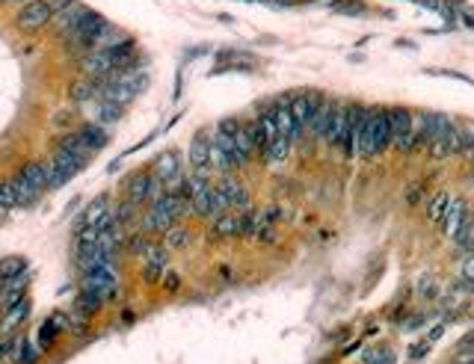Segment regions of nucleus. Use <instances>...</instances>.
Returning <instances> with one entry per match:
<instances>
[{"label":"nucleus","instance_id":"1","mask_svg":"<svg viewBox=\"0 0 474 364\" xmlns=\"http://www.w3.org/2000/svg\"><path fill=\"white\" fill-rule=\"evenodd\" d=\"M136 65V47L134 42H125V45H116V47H107V51H92L81 60V68L98 81V77H110L118 72H127V68Z\"/></svg>","mask_w":474,"mask_h":364},{"label":"nucleus","instance_id":"2","mask_svg":"<svg viewBox=\"0 0 474 364\" xmlns=\"http://www.w3.org/2000/svg\"><path fill=\"white\" fill-rule=\"evenodd\" d=\"M391 149V113L389 107H371V116H368V125L362 131V140H359V154L362 160H377L385 151Z\"/></svg>","mask_w":474,"mask_h":364},{"label":"nucleus","instance_id":"3","mask_svg":"<svg viewBox=\"0 0 474 364\" xmlns=\"http://www.w3.org/2000/svg\"><path fill=\"white\" fill-rule=\"evenodd\" d=\"M68 3H72V0H33V3H24L15 15L18 30L21 33H39L42 27L51 24Z\"/></svg>","mask_w":474,"mask_h":364},{"label":"nucleus","instance_id":"4","mask_svg":"<svg viewBox=\"0 0 474 364\" xmlns=\"http://www.w3.org/2000/svg\"><path fill=\"white\" fill-rule=\"evenodd\" d=\"M368 116H371V107L362 104V101H350L347 104V127H344V136L338 142V151L344 160H353L359 154V140H362V131L368 125Z\"/></svg>","mask_w":474,"mask_h":364},{"label":"nucleus","instance_id":"5","mask_svg":"<svg viewBox=\"0 0 474 364\" xmlns=\"http://www.w3.org/2000/svg\"><path fill=\"white\" fill-rule=\"evenodd\" d=\"M391 113V149L398 154H415V113L403 104L389 107Z\"/></svg>","mask_w":474,"mask_h":364},{"label":"nucleus","instance_id":"6","mask_svg":"<svg viewBox=\"0 0 474 364\" xmlns=\"http://www.w3.org/2000/svg\"><path fill=\"white\" fill-rule=\"evenodd\" d=\"M453 119L444 113H436V110H418L415 113V154L418 151H427L430 142L448 127Z\"/></svg>","mask_w":474,"mask_h":364},{"label":"nucleus","instance_id":"7","mask_svg":"<svg viewBox=\"0 0 474 364\" xmlns=\"http://www.w3.org/2000/svg\"><path fill=\"white\" fill-rule=\"evenodd\" d=\"M81 284L83 290L95 293L101 302H110L118 297V275L116 267H95V270H86L81 275Z\"/></svg>","mask_w":474,"mask_h":364},{"label":"nucleus","instance_id":"8","mask_svg":"<svg viewBox=\"0 0 474 364\" xmlns=\"http://www.w3.org/2000/svg\"><path fill=\"white\" fill-rule=\"evenodd\" d=\"M125 190H127V202L136 204V208H140V204H152L157 195L166 193L163 184L154 178V172H136V175H131L127 184H125Z\"/></svg>","mask_w":474,"mask_h":364},{"label":"nucleus","instance_id":"9","mask_svg":"<svg viewBox=\"0 0 474 364\" xmlns=\"http://www.w3.org/2000/svg\"><path fill=\"white\" fill-rule=\"evenodd\" d=\"M320 101H323V92H318V89H300V92L288 95L296 131H300L302 136H305V131H309V122H311V116H314V110H318Z\"/></svg>","mask_w":474,"mask_h":364},{"label":"nucleus","instance_id":"10","mask_svg":"<svg viewBox=\"0 0 474 364\" xmlns=\"http://www.w3.org/2000/svg\"><path fill=\"white\" fill-rule=\"evenodd\" d=\"M474 297V288L468 281H462V279H457L451 284L448 290H442V297H439V308H442V314H444V323L448 320H457V314H462L466 311V305H468V299Z\"/></svg>","mask_w":474,"mask_h":364},{"label":"nucleus","instance_id":"11","mask_svg":"<svg viewBox=\"0 0 474 364\" xmlns=\"http://www.w3.org/2000/svg\"><path fill=\"white\" fill-rule=\"evenodd\" d=\"M152 172H154V178L163 184L166 193H178V190H181V184H184V178H187V175L181 172V157H178L175 151H163L154 160Z\"/></svg>","mask_w":474,"mask_h":364},{"label":"nucleus","instance_id":"12","mask_svg":"<svg viewBox=\"0 0 474 364\" xmlns=\"http://www.w3.org/2000/svg\"><path fill=\"white\" fill-rule=\"evenodd\" d=\"M223 131L231 133V140L237 145V154H240V163L249 166L252 157H255V142H252V131H249V122H240V119H223L220 122Z\"/></svg>","mask_w":474,"mask_h":364},{"label":"nucleus","instance_id":"13","mask_svg":"<svg viewBox=\"0 0 474 364\" xmlns=\"http://www.w3.org/2000/svg\"><path fill=\"white\" fill-rule=\"evenodd\" d=\"M270 110H273V119H276V127H279V136H285L291 145L296 142H302L305 136L296 131V122H293V113H291V104H288V95H282V98H276V101L270 104Z\"/></svg>","mask_w":474,"mask_h":364},{"label":"nucleus","instance_id":"14","mask_svg":"<svg viewBox=\"0 0 474 364\" xmlns=\"http://www.w3.org/2000/svg\"><path fill=\"white\" fill-rule=\"evenodd\" d=\"M214 186H216V193L225 199L229 211H234V213H246V211H249V193H246V186L237 181V178H231V175H223V178L216 181Z\"/></svg>","mask_w":474,"mask_h":364},{"label":"nucleus","instance_id":"15","mask_svg":"<svg viewBox=\"0 0 474 364\" xmlns=\"http://www.w3.org/2000/svg\"><path fill=\"white\" fill-rule=\"evenodd\" d=\"M122 116H125V107L116 101H107V98H95V101L89 104V122L92 125L107 127V125H116Z\"/></svg>","mask_w":474,"mask_h":364},{"label":"nucleus","instance_id":"16","mask_svg":"<svg viewBox=\"0 0 474 364\" xmlns=\"http://www.w3.org/2000/svg\"><path fill=\"white\" fill-rule=\"evenodd\" d=\"M190 166H193V172H199V175H207L211 172V133H196L193 136V142H190Z\"/></svg>","mask_w":474,"mask_h":364},{"label":"nucleus","instance_id":"17","mask_svg":"<svg viewBox=\"0 0 474 364\" xmlns=\"http://www.w3.org/2000/svg\"><path fill=\"white\" fill-rule=\"evenodd\" d=\"M344 127H347V101L332 98V119H329V127H326V136H323V142L329 145V149H338Z\"/></svg>","mask_w":474,"mask_h":364},{"label":"nucleus","instance_id":"18","mask_svg":"<svg viewBox=\"0 0 474 364\" xmlns=\"http://www.w3.org/2000/svg\"><path fill=\"white\" fill-rule=\"evenodd\" d=\"M468 213H471V208L466 204V199H457V195H453L451 208H448V213H444V220H442V234H444V237H448V240L457 237V231L462 228V222L468 220Z\"/></svg>","mask_w":474,"mask_h":364},{"label":"nucleus","instance_id":"19","mask_svg":"<svg viewBox=\"0 0 474 364\" xmlns=\"http://www.w3.org/2000/svg\"><path fill=\"white\" fill-rule=\"evenodd\" d=\"M442 297V284H439V275L436 272H421L418 279H415V299L421 305H436Z\"/></svg>","mask_w":474,"mask_h":364},{"label":"nucleus","instance_id":"20","mask_svg":"<svg viewBox=\"0 0 474 364\" xmlns=\"http://www.w3.org/2000/svg\"><path fill=\"white\" fill-rule=\"evenodd\" d=\"M329 119H332V98H326V95H323V101L318 104V110H314L311 122H309V131H305V136H311V140L323 142L326 127H329Z\"/></svg>","mask_w":474,"mask_h":364},{"label":"nucleus","instance_id":"21","mask_svg":"<svg viewBox=\"0 0 474 364\" xmlns=\"http://www.w3.org/2000/svg\"><path fill=\"white\" fill-rule=\"evenodd\" d=\"M83 12H86V6H81V3H74V0H72V3H68V6L63 9V12H59V15L54 18L56 39H63V42H65V39H68V33L74 30V24L83 18Z\"/></svg>","mask_w":474,"mask_h":364},{"label":"nucleus","instance_id":"22","mask_svg":"<svg viewBox=\"0 0 474 364\" xmlns=\"http://www.w3.org/2000/svg\"><path fill=\"white\" fill-rule=\"evenodd\" d=\"M18 178H21L33 193L42 195L48 190V166L45 163H27V166H21Z\"/></svg>","mask_w":474,"mask_h":364},{"label":"nucleus","instance_id":"23","mask_svg":"<svg viewBox=\"0 0 474 364\" xmlns=\"http://www.w3.org/2000/svg\"><path fill=\"white\" fill-rule=\"evenodd\" d=\"M451 202H453V193L451 190H436L427 199V220L433 225H442L444 213H448V208H451Z\"/></svg>","mask_w":474,"mask_h":364},{"label":"nucleus","instance_id":"24","mask_svg":"<svg viewBox=\"0 0 474 364\" xmlns=\"http://www.w3.org/2000/svg\"><path fill=\"white\" fill-rule=\"evenodd\" d=\"M24 288H27V272L18 275V279H12V281H6L3 290H0V311H9L12 305L21 302L24 299Z\"/></svg>","mask_w":474,"mask_h":364},{"label":"nucleus","instance_id":"25","mask_svg":"<svg viewBox=\"0 0 474 364\" xmlns=\"http://www.w3.org/2000/svg\"><path fill=\"white\" fill-rule=\"evenodd\" d=\"M362 364H398V352H394L391 343H373V347L364 350Z\"/></svg>","mask_w":474,"mask_h":364},{"label":"nucleus","instance_id":"26","mask_svg":"<svg viewBox=\"0 0 474 364\" xmlns=\"http://www.w3.org/2000/svg\"><path fill=\"white\" fill-rule=\"evenodd\" d=\"M63 329H65V314H54L51 320H45V323H42V329H39L36 343H39L42 350H48V347L54 343V338H56V334L63 332Z\"/></svg>","mask_w":474,"mask_h":364},{"label":"nucleus","instance_id":"27","mask_svg":"<svg viewBox=\"0 0 474 364\" xmlns=\"http://www.w3.org/2000/svg\"><path fill=\"white\" fill-rule=\"evenodd\" d=\"M214 234L216 237H240V213H223L214 220Z\"/></svg>","mask_w":474,"mask_h":364},{"label":"nucleus","instance_id":"28","mask_svg":"<svg viewBox=\"0 0 474 364\" xmlns=\"http://www.w3.org/2000/svg\"><path fill=\"white\" fill-rule=\"evenodd\" d=\"M27 317H30V299L24 297L18 305H12L9 311H3V320H0V326H3V332H15Z\"/></svg>","mask_w":474,"mask_h":364},{"label":"nucleus","instance_id":"29","mask_svg":"<svg viewBox=\"0 0 474 364\" xmlns=\"http://www.w3.org/2000/svg\"><path fill=\"white\" fill-rule=\"evenodd\" d=\"M81 140L86 142V149H89V154H95V151H101L104 145H107V131H101V125H92V122H86L81 131Z\"/></svg>","mask_w":474,"mask_h":364},{"label":"nucleus","instance_id":"30","mask_svg":"<svg viewBox=\"0 0 474 364\" xmlns=\"http://www.w3.org/2000/svg\"><path fill=\"white\" fill-rule=\"evenodd\" d=\"M125 42H127L125 33L118 30V27H110V24H107L104 30L92 39V45H89V47H92V51H107V47H116V45H125Z\"/></svg>","mask_w":474,"mask_h":364},{"label":"nucleus","instance_id":"31","mask_svg":"<svg viewBox=\"0 0 474 364\" xmlns=\"http://www.w3.org/2000/svg\"><path fill=\"white\" fill-rule=\"evenodd\" d=\"M68 95H72V101L77 107H89L98 98V89H95V81L89 77V81H77L72 83V89H68Z\"/></svg>","mask_w":474,"mask_h":364},{"label":"nucleus","instance_id":"32","mask_svg":"<svg viewBox=\"0 0 474 364\" xmlns=\"http://www.w3.org/2000/svg\"><path fill=\"white\" fill-rule=\"evenodd\" d=\"M110 216V204H107V199H95V202H89L86 204V211L81 216V225H101V220H107Z\"/></svg>","mask_w":474,"mask_h":364},{"label":"nucleus","instance_id":"33","mask_svg":"<svg viewBox=\"0 0 474 364\" xmlns=\"http://www.w3.org/2000/svg\"><path fill=\"white\" fill-rule=\"evenodd\" d=\"M193 243V234L181 228V225H175V228L166 231V237H163V249L166 252H178V249H187V246Z\"/></svg>","mask_w":474,"mask_h":364},{"label":"nucleus","instance_id":"34","mask_svg":"<svg viewBox=\"0 0 474 364\" xmlns=\"http://www.w3.org/2000/svg\"><path fill=\"white\" fill-rule=\"evenodd\" d=\"M453 243H457V252L460 255H471L474 252V213H468V220L462 222V228L457 231Z\"/></svg>","mask_w":474,"mask_h":364},{"label":"nucleus","instance_id":"35","mask_svg":"<svg viewBox=\"0 0 474 364\" xmlns=\"http://www.w3.org/2000/svg\"><path fill=\"white\" fill-rule=\"evenodd\" d=\"M39 358H42V347H39L36 341H30V338H18L15 364H39Z\"/></svg>","mask_w":474,"mask_h":364},{"label":"nucleus","instance_id":"36","mask_svg":"<svg viewBox=\"0 0 474 364\" xmlns=\"http://www.w3.org/2000/svg\"><path fill=\"white\" fill-rule=\"evenodd\" d=\"M291 149H293V145L285 140V136H279V140L270 142V149H267V154L261 157V160H264V163H282V160H288Z\"/></svg>","mask_w":474,"mask_h":364},{"label":"nucleus","instance_id":"37","mask_svg":"<svg viewBox=\"0 0 474 364\" xmlns=\"http://www.w3.org/2000/svg\"><path fill=\"white\" fill-rule=\"evenodd\" d=\"M335 12L338 15H350V18H364L368 15V3L364 0H335Z\"/></svg>","mask_w":474,"mask_h":364},{"label":"nucleus","instance_id":"38","mask_svg":"<svg viewBox=\"0 0 474 364\" xmlns=\"http://www.w3.org/2000/svg\"><path fill=\"white\" fill-rule=\"evenodd\" d=\"M427 202V184L424 181H412L406 186V193H403V204L406 208H418V204Z\"/></svg>","mask_w":474,"mask_h":364},{"label":"nucleus","instance_id":"39","mask_svg":"<svg viewBox=\"0 0 474 364\" xmlns=\"http://www.w3.org/2000/svg\"><path fill=\"white\" fill-rule=\"evenodd\" d=\"M24 258H6V261H0V284H6V281H12L18 279V275H24Z\"/></svg>","mask_w":474,"mask_h":364},{"label":"nucleus","instance_id":"40","mask_svg":"<svg viewBox=\"0 0 474 364\" xmlns=\"http://www.w3.org/2000/svg\"><path fill=\"white\" fill-rule=\"evenodd\" d=\"M48 166V190H51V186H54V190H56V186H63V184H68V181H72L74 178V175L72 172H68V169H63V166H59V163H45Z\"/></svg>","mask_w":474,"mask_h":364},{"label":"nucleus","instance_id":"41","mask_svg":"<svg viewBox=\"0 0 474 364\" xmlns=\"http://www.w3.org/2000/svg\"><path fill=\"white\" fill-rule=\"evenodd\" d=\"M54 163H59L63 169H68L72 175H77L89 160H83V157H74V154H65V151H56V149H54Z\"/></svg>","mask_w":474,"mask_h":364},{"label":"nucleus","instance_id":"42","mask_svg":"<svg viewBox=\"0 0 474 364\" xmlns=\"http://www.w3.org/2000/svg\"><path fill=\"white\" fill-rule=\"evenodd\" d=\"M15 358H18V338L6 334V338H0V364H15Z\"/></svg>","mask_w":474,"mask_h":364},{"label":"nucleus","instance_id":"43","mask_svg":"<svg viewBox=\"0 0 474 364\" xmlns=\"http://www.w3.org/2000/svg\"><path fill=\"white\" fill-rule=\"evenodd\" d=\"M12 190H15V195H18V204H33V202L39 199V193L30 190V186H27L21 178H18V175L12 178Z\"/></svg>","mask_w":474,"mask_h":364},{"label":"nucleus","instance_id":"44","mask_svg":"<svg viewBox=\"0 0 474 364\" xmlns=\"http://www.w3.org/2000/svg\"><path fill=\"white\" fill-rule=\"evenodd\" d=\"M0 208L3 211L18 208V195L12 190V181H0Z\"/></svg>","mask_w":474,"mask_h":364},{"label":"nucleus","instance_id":"45","mask_svg":"<svg viewBox=\"0 0 474 364\" xmlns=\"http://www.w3.org/2000/svg\"><path fill=\"white\" fill-rule=\"evenodd\" d=\"M430 350H433V343L424 338V341H418V343H409V361L412 364H418V361H424L430 356Z\"/></svg>","mask_w":474,"mask_h":364},{"label":"nucleus","instance_id":"46","mask_svg":"<svg viewBox=\"0 0 474 364\" xmlns=\"http://www.w3.org/2000/svg\"><path fill=\"white\" fill-rule=\"evenodd\" d=\"M457 279H462V281H468V284H471V288H474V252H471V255H462Z\"/></svg>","mask_w":474,"mask_h":364},{"label":"nucleus","instance_id":"47","mask_svg":"<svg viewBox=\"0 0 474 364\" xmlns=\"http://www.w3.org/2000/svg\"><path fill=\"white\" fill-rule=\"evenodd\" d=\"M134 213H136V204H122L116 213H113V222H116V228H122V225H131V220H134Z\"/></svg>","mask_w":474,"mask_h":364},{"label":"nucleus","instance_id":"48","mask_svg":"<svg viewBox=\"0 0 474 364\" xmlns=\"http://www.w3.org/2000/svg\"><path fill=\"white\" fill-rule=\"evenodd\" d=\"M163 272H166V267H161V264H143V281H148V284L161 281Z\"/></svg>","mask_w":474,"mask_h":364},{"label":"nucleus","instance_id":"49","mask_svg":"<svg viewBox=\"0 0 474 364\" xmlns=\"http://www.w3.org/2000/svg\"><path fill=\"white\" fill-rule=\"evenodd\" d=\"M148 246H152V240H148L145 234H134V237L127 240V252H134V255H145V252H148Z\"/></svg>","mask_w":474,"mask_h":364},{"label":"nucleus","instance_id":"50","mask_svg":"<svg viewBox=\"0 0 474 364\" xmlns=\"http://www.w3.org/2000/svg\"><path fill=\"white\" fill-rule=\"evenodd\" d=\"M161 281H163V288L169 290V293H175L178 288H181V275H178V272H172V270H166Z\"/></svg>","mask_w":474,"mask_h":364},{"label":"nucleus","instance_id":"51","mask_svg":"<svg viewBox=\"0 0 474 364\" xmlns=\"http://www.w3.org/2000/svg\"><path fill=\"white\" fill-rule=\"evenodd\" d=\"M442 338H444V320H442V323H436V326H433V329L427 332V341L433 343V347H436V343H439Z\"/></svg>","mask_w":474,"mask_h":364},{"label":"nucleus","instance_id":"52","mask_svg":"<svg viewBox=\"0 0 474 364\" xmlns=\"http://www.w3.org/2000/svg\"><path fill=\"white\" fill-rule=\"evenodd\" d=\"M457 364H474V356H462V358H453Z\"/></svg>","mask_w":474,"mask_h":364},{"label":"nucleus","instance_id":"53","mask_svg":"<svg viewBox=\"0 0 474 364\" xmlns=\"http://www.w3.org/2000/svg\"><path fill=\"white\" fill-rule=\"evenodd\" d=\"M448 364H457V361H448Z\"/></svg>","mask_w":474,"mask_h":364},{"label":"nucleus","instance_id":"54","mask_svg":"<svg viewBox=\"0 0 474 364\" xmlns=\"http://www.w3.org/2000/svg\"><path fill=\"white\" fill-rule=\"evenodd\" d=\"M27 3H33V0H27Z\"/></svg>","mask_w":474,"mask_h":364},{"label":"nucleus","instance_id":"55","mask_svg":"<svg viewBox=\"0 0 474 364\" xmlns=\"http://www.w3.org/2000/svg\"><path fill=\"white\" fill-rule=\"evenodd\" d=\"M0 290H3V284H0Z\"/></svg>","mask_w":474,"mask_h":364}]
</instances>
